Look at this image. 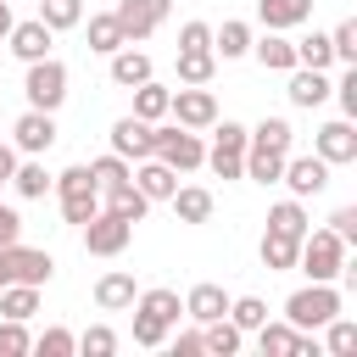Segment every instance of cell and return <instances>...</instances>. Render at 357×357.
I'll list each match as a JSON object with an SVG mask.
<instances>
[{"label": "cell", "instance_id": "obj_1", "mask_svg": "<svg viewBox=\"0 0 357 357\" xmlns=\"http://www.w3.org/2000/svg\"><path fill=\"white\" fill-rule=\"evenodd\" d=\"M296 268L312 279V284H335L346 273V245L329 234V229H307L301 234V251H296Z\"/></svg>", "mask_w": 357, "mask_h": 357}, {"label": "cell", "instance_id": "obj_2", "mask_svg": "<svg viewBox=\"0 0 357 357\" xmlns=\"http://www.w3.org/2000/svg\"><path fill=\"white\" fill-rule=\"evenodd\" d=\"M50 184H56V195H61V212H67V223H78V229H84V223L100 212V184H95L89 162H78V167L56 173Z\"/></svg>", "mask_w": 357, "mask_h": 357}, {"label": "cell", "instance_id": "obj_3", "mask_svg": "<svg viewBox=\"0 0 357 357\" xmlns=\"http://www.w3.org/2000/svg\"><path fill=\"white\" fill-rule=\"evenodd\" d=\"M245 139H251V128H240V123H212V145H206V167L218 173V178H245Z\"/></svg>", "mask_w": 357, "mask_h": 357}, {"label": "cell", "instance_id": "obj_4", "mask_svg": "<svg viewBox=\"0 0 357 357\" xmlns=\"http://www.w3.org/2000/svg\"><path fill=\"white\" fill-rule=\"evenodd\" d=\"M335 312H340V290L335 284H307V290H296L284 301V324L290 329H324Z\"/></svg>", "mask_w": 357, "mask_h": 357}, {"label": "cell", "instance_id": "obj_5", "mask_svg": "<svg viewBox=\"0 0 357 357\" xmlns=\"http://www.w3.org/2000/svg\"><path fill=\"white\" fill-rule=\"evenodd\" d=\"M22 95H28V106H39V112H56V106L67 100V67H61L56 56H39V61H28Z\"/></svg>", "mask_w": 357, "mask_h": 357}, {"label": "cell", "instance_id": "obj_6", "mask_svg": "<svg viewBox=\"0 0 357 357\" xmlns=\"http://www.w3.org/2000/svg\"><path fill=\"white\" fill-rule=\"evenodd\" d=\"M151 156L156 162H167L173 173H190V167H201V156H206V145H201V134L195 128H156V145H151Z\"/></svg>", "mask_w": 357, "mask_h": 357}, {"label": "cell", "instance_id": "obj_7", "mask_svg": "<svg viewBox=\"0 0 357 357\" xmlns=\"http://www.w3.org/2000/svg\"><path fill=\"white\" fill-rule=\"evenodd\" d=\"M128 240H134V223L117 218V212H106V206L84 223V251H89V257H123Z\"/></svg>", "mask_w": 357, "mask_h": 357}, {"label": "cell", "instance_id": "obj_8", "mask_svg": "<svg viewBox=\"0 0 357 357\" xmlns=\"http://www.w3.org/2000/svg\"><path fill=\"white\" fill-rule=\"evenodd\" d=\"M167 11H173V0H117V28H123V39L128 45H139V39H151L162 22H167Z\"/></svg>", "mask_w": 357, "mask_h": 357}, {"label": "cell", "instance_id": "obj_9", "mask_svg": "<svg viewBox=\"0 0 357 357\" xmlns=\"http://www.w3.org/2000/svg\"><path fill=\"white\" fill-rule=\"evenodd\" d=\"M167 112H173L178 128H212V123H218V95H212L206 84H184V89H173Z\"/></svg>", "mask_w": 357, "mask_h": 357}, {"label": "cell", "instance_id": "obj_10", "mask_svg": "<svg viewBox=\"0 0 357 357\" xmlns=\"http://www.w3.org/2000/svg\"><path fill=\"white\" fill-rule=\"evenodd\" d=\"M279 184H290V195L296 201H307V195H324L329 190V162L312 151V156H284V173H279Z\"/></svg>", "mask_w": 357, "mask_h": 357}, {"label": "cell", "instance_id": "obj_11", "mask_svg": "<svg viewBox=\"0 0 357 357\" xmlns=\"http://www.w3.org/2000/svg\"><path fill=\"white\" fill-rule=\"evenodd\" d=\"M0 257H6V279L11 284H50V273H56V262H50V251H33V245H0Z\"/></svg>", "mask_w": 357, "mask_h": 357}, {"label": "cell", "instance_id": "obj_12", "mask_svg": "<svg viewBox=\"0 0 357 357\" xmlns=\"http://www.w3.org/2000/svg\"><path fill=\"white\" fill-rule=\"evenodd\" d=\"M11 134H17V151H22V156H39V151L56 145V117L39 112V106H28V112L11 123Z\"/></svg>", "mask_w": 357, "mask_h": 357}, {"label": "cell", "instance_id": "obj_13", "mask_svg": "<svg viewBox=\"0 0 357 357\" xmlns=\"http://www.w3.org/2000/svg\"><path fill=\"white\" fill-rule=\"evenodd\" d=\"M50 28L39 22V17H28V22H11V33H6V45H11V56L28 67V61H39V56H50Z\"/></svg>", "mask_w": 357, "mask_h": 357}, {"label": "cell", "instance_id": "obj_14", "mask_svg": "<svg viewBox=\"0 0 357 357\" xmlns=\"http://www.w3.org/2000/svg\"><path fill=\"white\" fill-rule=\"evenodd\" d=\"M151 145H156V128H151L145 117L128 112V117L112 123V151H117V156H134V162H139V156H151Z\"/></svg>", "mask_w": 357, "mask_h": 357}, {"label": "cell", "instance_id": "obj_15", "mask_svg": "<svg viewBox=\"0 0 357 357\" xmlns=\"http://www.w3.org/2000/svg\"><path fill=\"white\" fill-rule=\"evenodd\" d=\"M318 156H324L329 167L357 162V128H351V117H335V123L318 128Z\"/></svg>", "mask_w": 357, "mask_h": 357}, {"label": "cell", "instance_id": "obj_16", "mask_svg": "<svg viewBox=\"0 0 357 357\" xmlns=\"http://www.w3.org/2000/svg\"><path fill=\"white\" fill-rule=\"evenodd\" d=\"M290 106H301V112H312V106H324L329 100V78L318 73V67H290Z\"/></svg>", "mask_w": 357, "mask_h": 357}, {"label": "cell", "instance_id": "obj_17", "mask_svg": "<svg viewBox=\"0 0 357 357\" xmlns=\"http://www.w3.org/2000/svg\"><path fill=\"white\" fill-rule=\"evenodd\" d=\"M139 190H145V201H167L173 190H178V173L167 167V162H156V156H139V173H128Z\"/></svg>", "mask_w": 357, "mask_h": 357}, {"label": "cell", "instance_id": "obj_18", "mask_svg": "<svg viewBox=\"0 0 357 357\" xmlns=\"http://www.w3.org/2000/svg\"><path fill=\"white\" fill-rule=\"evenodd\" d=\"M284 156H290V151H273V145H251V139H245V178H251V184H279Z\"/></svg>", "mask_w": 357, "mask_h": 357}, {"label": "cell", "instance_id": "obj_19", "mask_svg": "<svg viewBox=\"0 0 357 357\" xmlns=\"http://www.w3.org/2000/svg\"><path fill=\"white\" fill-rule=\"evenodd\" d=\"M134 273H100L95 279V307L100 312H123V307H134Z\"/></svg>", "mask_w": 357, "mask_h": 357}, {"label": "cell", "instance_id": "obj_20", "mask_svg": "<svg viewBox=\"0 0 357 357\" xmlns=\"http://www.w3.org/2000/svg\"><path fill=\"white\" fill-rule=\"evenodd\" d=\"M106 195V212H117V218H128V223H139L145 212H151V201H145V190L134 184V178H123V184H112V190H100Z\"/></svg>", "mask_w": 357, "mask_h": 357}, {"label": "cell", "instance_id": "obj_21", "mask_svg": "<svg viewBox=\"0 0 357 357\" xmlns=\"http://www.w3.org/2000/svg\"><path fill=\"white\" fill-rule=\"evenodd\" d=\"M223 312H229L223 284H195V290L184 296V318H195V324H212V318H223Z\"/></svg>", "mask_w": 357, "mask_h": 357}, {"label": "cell", "instance_id": "obj_22", "mask_svg": "<svg viewBox=\"0 0 357 357\" xmlns=\"http://www.w3.org/2000/svg\"><path fill=\"white\" fill-rule=\"evenodd\" d=\"M257 17H262V28H296V22H307L312 17V0H257Z\"/></svg>", "mask_w": 357, "mask_h": 357}, {"label": "cell", "instance_id": "obj_23", "mask_svg": "<svg viewBox=\"0 0 357 357\" xmlns=\"http://www.w3.org/2000/svg\"><path fill=\"white\" fill-rule=\"evenodd\" d=\"M145 78H151V56H145V50H128V45L112 50V84H117V89H134V84H145Z\"/></svg>", "mask_w": 357, "mask_h": 357}, {"label": "cell", "instance_id": "obj_24", "mask_svg": "<svg viewBox=\"0 0 357 357\" xmlns=\"http://www.w3.org/2000/svg\"><path fill=\"white\" fill-rule=\"evenodd\" d=\"M134 307H139V312H151V318H162L167 329L184 318V301H178V290H167V284H156V290H139V296H134Z\"/></svg>", "mask_w": 357, "mask_h": 357}, {"label": "cell", "instance_id": "obj_25", "mask_svg": "<svg viewBox=\"0 0 357 357\" xmlns=\"http://www.w3.org/2000/svg\"><path fill=\"white\" fill-rule=\"evenodd\" d=\"M167 201H173L178 223H206V218H212V190H201V184H184V190H173Z\"/></svg>", "mask_w": 357, "mask_h": 357}, {"label": "cell", "instance_id": "obj_26", "mask_svg": "<svg viewBox=\"0 0 357 357\" xmlns=\"http://www.w3.org/2000/svg\"><path fill=\"white\" fill-rule=\"evenodd\" d=\"M251 50H257V61H262L268 73H290V67H296V45H290L279 28H268V39L251 45Z\"/></svg>", "mask_w": 357, "mask_h": 357}, {"label": "cell", "instance_id": "obj_27", "mask_svg": "<svg viewBox=\"0 0 357 357\" xmlns=\"http://www.w3.org/2000/svg\"><path fill=\"white\" fill-rule=\"evenodd\" d=\"M167 100H173V89H162L156 78L134 84V117H145V123H162V117H167Z\"/></svg>", "mask_w": 357, "mask_h": 357}, {"label": "cell", "instance_id": "obj_28", "mask_svg": "<svg viewBox=\"0 0 357 357\" xmlns=\"http://www.w3.org/2000/svg\"><path fill=\"white\" fill-rule=\"evenodd\" d=\"M268 229L301 240V234H307V206H301L296 195H290V201H273V206H268Z\"/></svg>", "mask_w": 357, "mask_h": 357}, {"label": "cell", "instance_id": "obj_29", "mask_svg": "<svg viewBox=\"0 0 357 357\" xmlns=\"http://www.w3.org/2000/svg\"><path fill=\"white\" fill-rule=\"evenodd\" d=\"M296 251H301V240H290V234H262V268L268 273H290L296 268Z\"/></svg>", "mask_w": 357, "mask_h": 357}, {"label": "cell", "instance_id": "obj_30", "mask_svg": "<svg viewBox=\"0 0 357 357\" xmlns=\"http://www.w3.org/2000/svg\"><path fill=\"white\" fill-rule=\"evenodd\" d=\"M240 340H245V329H234V324H229V312H223V318H212V324H201V346H206V351H218V357H234V351H240Z\"/></svg>", "mask_w": 357, "mask_h": 357}, {"label": "cell", "instance_id": "obj_31", "mask_svg": "<svg viewBox=\"0 0 357 357\" xmlns=\"http://www.w3.org/2000/svg\"><path fill=\"white\" fill-rule=\"evenodd\" d=\"M11 190H17L22 201H45V190H50L45 162H17V167H11Z\"/></svg>", "mask_w": 357, "mask_h": 357}, {"label": "cell", "instance_id": "obj_32", "mask_svg": "<svg viewBox=\"0 0 357 357\" xmlns=\"http://www.w3.org/2000/svg\"><path fill=\"white\" fill-rule=\"evenodd\" d=\"M123 45H128V39H123L117 17H112V11H95V17H89V50L112 56V50H123Z\"/></svg>", "mask_w": 357, "mask_h": 357}, {"label": "cell", "instance_id": "obj_33", "mask_svg": "<svg viewBox=\"0 0 357 357\" xmlns=\"http://www.w3.org/2000/svg\"><path fill=\"white\" fill-rule=\"evenodd\" d=\"M245 50H251V28L229 17V22H223V28L212 33V56H223V61H234V56H245Z\"/></svg>", "mask_w": 357, "mask_h": 357}, {"label": "cell", "instance_id": "obj_34", "mask_svg": "<svg viewBox=\"0 0 357 357\" xmlns=\"http://www.w3.org/2000/svg\"><path fill=\"white\" fill-rule=\"evenodd\" d=\"M296 335L301 329H290V324H257V346H262V357H290L296 351Z\"/></svg>", "mask_w": 357, "mask_h": 357}, {"label": "cell", "instance_id": "obj_35", "mask_svg": "<svg viewBox=\"0 0 357 357\" xmlns=\"http://www.w3.org/2000/svg\"><path fill=\"white\" fill-rule=\"evenodd\" d=\"M0 312L28 324V318L39 312V284H6V290H0Z\"/></svg>", "mask_w": 357, "mask_h": 357}, {"label": "cell", "instance_id": "obj_36", "mask_svg": "<svg viewBox=\"0 0 357 357\" xmlns=\"http://www.w3.org/2000/svg\"><path fill=\"white\" fill-rule=\"evenodd\" d=\"M39 22H45L50 33L78 28V22H84V0H39Z\"/></svg>", "mask_w": 357, "mask_h": 357}, {"label": "cell", "instance_id": "obj_37", "mask_svg": "<svg viewBox=\"0 0 357 357\" xmlns=\"http://www.w3.org/2000/svg\"><path fill=\"white\" fill-rule=\"evenodd\" d=\"M218 56L212 50H178V84H212Z\"/></svg>", "mask_w": 357, "mask_h": 357}, {"label": "cell", "instance_id": "obj_38", "mask_svg": "<svg viewBox=\"0 0 357 357\" xmlns=\"http://www.w3.org/2000/svg\"><path fill=\"white\" fill-rule=\"evenodd\" d=\"M324 329H329V340H324V351H329V357H351V351H357V324H351V318H340V312H335Z\"/></svg>", "mask_w": 357, "mask_h": 357}, {"label": "cell", "instance_id": "obj_39", "mask_svg": "<svg viewBox=\"0 0 357 357\" xmlns=\"http://www.w3.org/2000/svg\"><path fill=\"white\" fill-rule=\"evenodd\" d=\"M329 61H335V50H329V33H307V39L296 45V67H318V73H324Z\"/></svg>", "mask_w": 357, "mask_h": 357}, {"label": "cell", "instance_id": "obj_40", "mask_svg": "<svg viewBox=\"0 0 357 357\" xmlns=\"http://www.w3.org/2000/svg\"><path fill=\"white\" fill-rule=\"evenodd\" d=\"M290 139H296V128H290L284 117H262V123L251 128V145H273V151H290Z\"/></svg>", "mask_w": 357, "mask_h": 357}, {"label": "cell", "instance_id": "obj_41", "mask_svg": "<svg viewBox=\"0 0 357 357\" xmlns=\"http://www.w3.org/2000/svg\"><path fill=\"white\" fill-rule=\"evenodd\" d=\"M262 318H268V301H262V296H234V301H229V324H234V329H257Z\"/></svg>", "mask_w": 357, "mask_h": 357}, {"label": "cell", "instance_id": "obj_42", "mask_svg": "<svg viewBox=\"0 0 357 357\" xmlns=\"http://www.w3.org/2000/svg\"><path fill=\"white\" fill-rule=\"evenodd\" d=\"M329 50H335L340 67H357V17H346V22L329 33Z\"/></svg>", "mask_w": 357, "mask_h": 357}, {"label": "cell", "instance_id": "obj_43", "mask_svg": "<svg viewBox=\"0 0 357 357\" xmlns=\"http://www.w3.org/2000/svg\"><path fill=\"white\" fill-rule=\"evenodd\" d=\"M89 173H95V184H100V190H112V184H123V178H128V156L106 151V156H95V162H89Z\"/></svg>", "mask_w": 357, "mask_h": 357}, {"label": "cell", "instance_id": "obj_44", "mask_svg": "<svg viewBox=\"0 0 357 357\" xmlns=\"http://www.w3.org/2000/svg\"><path fill=\"white\" fill-rule=\"evenodd\" d=\"M33 351H39V357H73V351H78V335H73V329H45V335L33 340Z\"/></svg>", "mask_w": 357, "mask_h": 357}, {"label": "cell", "instance_id": "obj_45", "mask_svg": "<svg viewBox=\"0 0 357 357\" xmlns=\"http://www.w3.org/2000/svg\"><path fill=\"white\" fill-rule=\"evenodd\" d=\"M78 351H84V357H112V351H117V335H112L106 324H89V329L78 335Z\"/></svg>", "mask_w": 357, "mask_h": 357}, {"label": "cell", "instance_id": "obj_46", "mask_svg": "<svg viewBox=\"0 0 357 357\" xmlns=\"http://www.w3.org/2000/svg\"><path fill=\"white\" fill-rule=\"evenodd\" d=\"M22 351H33V335L22 329V318H6L0 324V357H22Z\"/></svg>", "mask_w": 357, "mask_h": 357}, {"label": "cell", "instance_id": "obj_47", "mask_svg": "<svg viewBox=\"0 0 357 357\" xmlns=\"http://www.w3.org/2000/svg\"><path fill=\"white\" fill-rule=\"evenodd\" d=\"M162 340H167V324L134 307V346H162Z\"/></svg>", "mask_w": 357, "mask_h": 357}, {"label": "cell", "instance_id": "obj_48", "mask_svg": "<svg viewBox=\"0 0 357 357\" xmlns=\"http://www.w3.org/2000/svg\"><path fill=\"white\" fill-rule=\"evenodd\" d=\"M329 234H335V240L351 251V245H357V206H340V212L329 218Z\"/></svg>", "mask_w": 357, "mask_h": 357}, {"label": "cell", "instance_id": "obj_49", "mask_svg": "<svg viewBox=\"0 0 357 357\" xmlns=\"http://www.w3.org/2000/svg\"><path fill=\"white\" fill-rule=\"evenodd\" d=\"M178 50H212V28L206 22H184L178 28Z\"/></svg>", "mask_w": 357, "mask_h": 357}, {"label": "cell", "instance_id": "obj_50", "mask_svg": "<svg viewBox=\"0 0 357 357\" xmlns=\"http://www.w3.org/2000/svg\"><path fill=\"white\" fill-rule=\"evenodd\" d=\"M329 89L340 95V112H346V117H357V67H346V73H340V84H329Z\"/></svg>", "mask_w": 357, "mask_h": 357}, {"label": "cell", "instance_id": "obj_51", "mask_svg": "<svg viewBox=\"0 0 357 357\" xmlns=\"http://www.w3.org/2000/svg\"><path fill=\"white\" fill-rule=\"evenodd\" d=\"M17 240H22V218H17V206L0 201V245H17Z\"/></svg>", "mask_w": 357, "mask_h": 357}, {"label": "cell", "instance_id": "obj_52", "mask_svg": "<svg viewBox=\"0 0 357 357\" xmlns=\"http://www.w3.org/2000/svg\"><path fill=\"white\" fill-rule=\"evenodd\" d=\"M173 351H178V357H201V351H206V346H201V329H184V335L173 340Z\"/></svg>", "mask_w": 357, "mask_h": 357}, {"label": "cell", "instance_id": "obj_53", "mask_svg": "<svg viewBox=\"0 0 357 357\" xmlns=\"http://www.w3.org/2000/svg\"><path fill=\"white\" fill-rule=\"evenodd\" d=\"M11 167H17V151L0 145V184H11Z\"/></svg>", "mask_w": 357, "mask_h": 357}, {"label": "cell", "instance_id": "obj_54", "mask_svg": "<svg viewBox=\"0 0 357 357\" xmlns=\"http://www.w3.org/2000/svg\"><path fill=\"white\" fill-rule=\"evenodd\" d=\"M11 33V0H0V39Z\"/></svg>", "mask_w": 357, "mask_h": 357}]
</instances>
